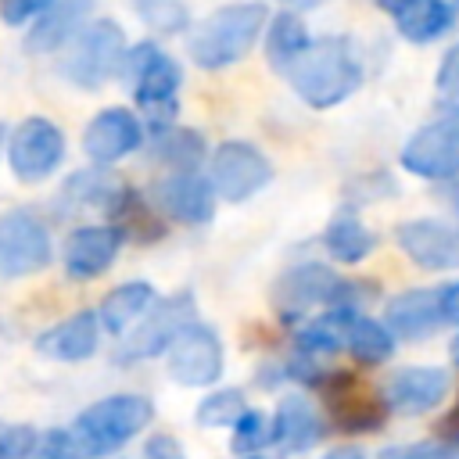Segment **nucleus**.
<instances>
[{
    "mask_svg": "<svg viewBox=\"0 0 459 459\" xmlns=\"http://www.w3.org/2000/svg\"><path fill=\"white\" fill-rule=\"evenodd\" d=\"M283 75L308 108H333L362 86L359 54L341 36H323L308 43Z\"/></svg>",
    "mask_w": 459,
    "mask_h": 459,
    "instance_id": "f257e3e1",
    "label": "nucleus"
},
{
    "mask_svg": "<svg viewBox=\"0 0 459 459\" xmlns=\"http://www.w3.org/2000/svg\"><path fill=\"white\" fill-rule=\"evenodd\" d=\"M269 22V7L262 0H240L212 11L186 39V50L197 68H226L247 57V50L258 43L262 29Z\"/></svg>",
    "mask_w": 459,
    "mask_h": 459,
    "instance_id": "f03ea898",
    "label": "nucleus"
},
{
    "mask_svg": "<svg viewBox=\"0 0 459 459\" xmlns=\"http://www.w3.org/2000/svg\"><path fill=\"white\" fill-rule=\"evenodd\" d=\"M154 420V405L143 394H108L86 405L68 427L79 459H104L129 445Z\"/></svg>",
    "mask_w": 459,
    "mask_h": 459,
    "instance_id": "7ed1b4c3",
    "label": "nucleus"
},
{
    "mask_svg": "<svg viewBox=\"0 0 459 459\" xmlns=\"http://www.w3.org/2000/svg\"><path fill=\"white\" fill-rule=\"evenodd\" d=\"M118 72L133 86V97H136L140 111L154 122V129L172 126L176 93H179V82H183L179 65L161 47L136 43V47H126V57H122V68Z\"/></svg>",
    "mask_w": 459,
    "mask_h": 459,
    "instance_id": "20e7f679",
    "label": "nucleus"
},
{
    "mask_svg": "<svg viewBox=\"0 0 459 459\" xmlns=\"http://www.w3.org/2000/svg\"><path fill=\"white\" fill-rule=\"evenodd\" d=\"M61 61V75L79 90H100L111 75H118L126 57V32L115 18L86 22L68 43Z\"/></svg>",
    "mask_w": 459,
    "mask_h": 459,
    "instance_id": "39448f33",
    "label": "nucleus"
},
{
    "mask_svg": "<svg viewBox=\"0 0 459 459\" xmlns=\"http://www.w3.org/2000/svg\"><path fill=\"white\" fill-rule=\"evenodd\" d=\"M54 258L50 230L39 219V212L14 204L0 212V276L18 280L47 269Z\"/></svg>",
    "mask_w": 459,
    "mask_h": 459,
    "instance_id": "423d86ee",
    "label": "nucleus"
},
{
    "mask_svg": "<svg viewBox=\"0 0 459 459\" xmlns=\"http://www.w3.org/2000/svg\"><path fill=\"white\" fill-rule=\"evenodd\" d=\"M273 305L283 319H298L301 312L316 308V305H341V308H351V283H344L330 265H316V262H305V265H294L290 273H283L276 280V290H273Z\"/></svg>",
    "mask_w": 459,
    "mask_h": 459,
    "instance_id": "0eeeda50",
    "label": "nucleus"
},
{
    "mask_svg": "<svg viewBox=\"0 0 459 459\" xmlns=\"http://www.w3.org/2000/svg\"><path fill=\"white\" fill-rule=\"evenodd\" d=\"M269 179H273V165L258 147H251L244 140H226V143L215 147L212 172H208V183H212L215 197H222L230 204H240L251 194H258Z\"/></svg>",
    "mask_w": 459,
    "mask_h": 459,
    "instance_id": "6e6552de",
    "label": "nucleus"
},
{
    "mask_svg": "<svg viewBox=\"0 0 459 459\" xmlns=\"http://www.w3.org/2000/svg\"><path fill=\"white\" fill-rule=\"evenodd\" d=\"M61 158H65V133L43 115H29L7 136V161L22 183L47 179L61 165Z\"/></svg>",
    "mask_w": 459,
    "mask_h": 459,
    "instance_id": "1a4fd4ad",
    "label": "nucleus"
},
{
    "mask_svg": "<svg viewBox=\"0 0 459 459\" xmlns=\"http://www.w3.org/2000/svg\"><path fill=\"white\" fill-rule=\"evenodd\" d=\"M402 169L420 179L459 176V108L409 136L402 147Z\"/></svg>",
    "mask_w": 459,
    "mask_h": 459,
    "instance_id": "9d476101",
    "label": "nucleus"
},
{
    "mask_svg": "<svg viewBox=\"0 0 459 459\" xmlns=\"http://www.w3.org/2000/svg\"><path fill=\"white\" fill-rule=\"evenodd\" d=\"M190 323H194V298L186 290L183 294H172L165 301H154L147 308V316L122 341L118 362H140V359H151V355L169 351V344L176 341V333L183 326H190Z\"/></svg>",
    "mask_w": 459,
    "mask_h": 459,
    "instance_id": "9b49d317",
    "label": "nucleus"
},
{
    "mask_svg": "<svg viewBox=\"0 0 459 459\" xmlns=\"http://www.w3.org/2000/svg\"><path fill=\"white\" fill-rule=\"evenodd\" d=\"M165 355H169V377L183 387H208L222 373V341L204 323L183 326Z\"/></svg>",
    "mask_w": 459,
    "mask_h": 459,
    "instance_id": "f8f14e48",
    "label": "nucleus"
},
{
    "mask_svg": "<svg viewBox=\"0 0 459 459\" xmlns=\"http://www.w3.org/2000/svg\"><path fill=\"white\" fill-rule=\"evenodd\" d=\"M323 387V398H326V409L333 412V423L348 434H366V430H377L384 427V416H387V405L384 398H377L366 384H359L351 373H330L319 380Z\"/></svg>",
    "mask_w": 459,
    "mask_h": 459,
    "instance_id": "ddd939ff",
    "label": "nucleus"
},
{
    "mask_svg": "<svg viewBox=\"0 0 459 459\" xmlns=\"http://www.w3.org/2000/svg\"><path fill=\"white\" fill-rule=\"evenodd\" d=\"M154 208H161L169 219L186 222V226H201L215 215V194L208 176H201L197 169L190 172H169L154 183Z\"/></svg>",
    "mask_w": 459,
    "mask_h": 459,
    "instance_id": "4468645a",
    "label": "nucleus"
},
{
    "mask_svg": "<svg viewBox=\"0 0 459 459\" xmlns=\"http://www.w3.org/2000/svg\"><path fill=\"white\" fill-rule=\"evenodd\" d=\"M143 143V126L129 108H104L82 129V151L97 165H111Z\"/></svg>",
    "mask_w": 459,
    "mask_h": 459,
    "instance_id": "2eb2a0df",
    "label": "nucleus"
},
{
    "mask_svg": "<svg viewBox=\"0 0 459 459\" xmlns=\"http://www.w3.org/2000/svg\"><path fill=\"white\" fill-rule=\"evenodd\" d=\"M118 247H122V233L111 222L79 226V230H72L65 237V247H61L65 273L72 280H93V276H100V273L111 269Z\"/></svg>",
    "mask_w": 459,
    "mask_h": 459,
    "instance_id": "dca6fc26",
    "label": "nucleus"
},
{
    "mask_svg": "<svg viewBox=\"0 0 459 459\" xmlns=\"http://www.w3.org/2000/svg\"><path fill=\"white\" fill-rule=\"evenodd\" d=\"M394 240L420 269H430V273L459 269V230L455 226H445L437 219H412L398 226Z\"/></svg>",
    "mask_w": 459,
    "mask_h": 459,
    "instance_id": "f3484780",
    "label": "nucleus"
},
{
    "mask_svg": "<svg viewBox=\"0 0 459 459\" xmlns=\"http://www.w3.org/2000/svg\"><path fill=\"white\" fill-rule=\"evenodd\" d=\"M445 394H448V373L445 369L409 366V369H402L387 380L384 405L402 412V416H420V412H430L434 405H441Z\"/></svg>",
    "mask_w": 459,
    "mask_h": 459,
    "instance_id": "a211bd4d",
    "label": "nucleus"
},
{
    "mask_svg": "<svg viewBox=\"0 0 459 459\" xmlns=\"http://www.w3.org/2000/svg\"><path fill=\"white\" fill-rule=\"evenodd\" d=\"M97 344H100V323H97V312L90 308L54 323L36 337V351L54 362H86L97 351Z\"/></svg>",
    "mask_w": 459,
    "mask_h": 459,
    "instance_id": "6ab92c4d",
    "label": "nucleus"
},
{
    "mask_svg": "<svg viewBox=\"0 0 459 459\" xmlns=\"http://www.w3.org/2000/svg\"><path fill=\"white\" fill-rule=\"evenodd\" d=\"M154 301H158V294H154V287H151L147 280L118 283L115 290L104 294V301H100V308H97V323H100L108 333L122 337V333H129V330L147 316V308H151Z\"/></svg>",
    "mask_w": 459,
    "mask_h": 459,
    "instance_id": "aec40b11",
    "label": "nucleus"
},
{
    "mask_svg": "<svg viewBox=\"0 0 459 459\" xmlns=\"http://www.w3.org/2000/svg\"><path fill=\"white\" fill-rule=\"evenodd\" d=\"M122 183L104 172V169H82L75 176L65 179L57 201H61V212H86V208H97V212H115L118 197H122Z\"/></svg>",
    "mask_w": 459,
    "mask_h": 459,
    "instance_id": "412c9836",
    "label": "nucleus"
},
{
    "mask_svg": "<svg viewBox=\"0 0 459 459\" xmlns=\"http://www.w3.org/2000/svg\"><path fill=\"white\" fill-rule=\"evenodd\" d=\"M86 11H90V0H54V4L36 18V25L29 29L25 47L36 50V54H47V50L65 47V43L86 25Z\"/></svg>",
    "mask_w": 459,
    "mask_h": 459,
    "instance_id": "4be33fe9",
    "label": "nucleus"
},
{
    "mask_svg": "<svg viewBox=\"0 0 459 459\" xmlns=\"http://www.w3.org/2000/svg\"><path fill=\"white\" fill-rule=\"evenodd\" d=\"M387 330H394L405 341L427 337L441 326V312H437V290H405L398 298L387 301Z\"/></svg>",
    "mask_w": 459,
    "mask_h": 459,
    "instance_id": "5701e85b",
    "label": "nucleus"
},
{
    "mask_svg": "<svg viewBox=\"0 0 459 459\" xmlns=\"http://www.w3.org/2000/svg\"><path fill=\"white\" fill-rule=\"evenodd\" d=\"M319 434H323V423H319L316 409L301 394H287L273 416V441L290 452H305L308 445L319 441Z\"/></svg>",
    "mask_w": 459,
    "mask_h": 459,
    "instance_id": "b1692460",
    "label": "nucleus"
},
{
    "mask_svg": "<svg viewBox=\"0 0 459 459\" xmlns=\"http://www.w3.org/2000/svg\"><path fill=\"white\" fill-rule=\"evenodd\" d=\"M394 22H398V36H405L409 43H430L448 32L452 4L448 0H409L394 14Z\"/></svg>",
    "mask_w": 459,
    "mask_h": 459,
    "instance_id": "393cba45",
    "label": "nucleus"
},
{
    "mask_svg": "<svg viewBox=\"0 0 459 459\" xmlns=\"http://www.w3.org/2000/svg\"><path fill=\"white\" fill-rule=\"evenodd\" d=\"M201 154H204L201 133L183 129V126H161V129H154L151 158L161 161L169 172H190V169H197Z\"/></svg>",
    "mask_w": 459,
    "mask_h": 459,
    "instance_id": "a878e982",
    "label": "nucleus"
},
{
    "mask_svg": "<svg viewBox=\"0 0 459 459\" xmlns=\"http://www.w3.org/2000/svg\"><path fill=\"white\" fill-rule=\"evenodd\" d=\"M308 43L312 39H308V32H305V25L294 11H280L265 29V54H269V65L280 68V72H287Z\"/></svg>",
    "mask_w": 459,
    "mask_h": 459,
    "instance_id": "bb28decb",
    "label": "nucleus"
},
{
    "mask_svg": "<svg viewBox=\"0 0 459 459\" xmlns=\"http://www.w3.org/2000/svg\"><path fill=\"white\" fill-rule=\"evenodd\" d=\"M344 348L362 362V366H380L394 355V333L366 316H351L348 333H344Z\"/></svg>",
    "mask_w": 459,
    "mask_h": 459,
    "instance_id": "cd10ccee",
    "label": "nucleus"
},
{
    "mask_svg": "<svg viewBox=\"0 0 459 459\" xmlns=\"http://www.w3.org/2000/svg\"><path fill=\"white\" fill-rule=\"evenodd\" d=\"M351 316H355V308H333V312L319 316L316 323H308V326L294 337L298 351L308 355V359H316V355H330V351L344 348V333H348Z\"/></svg>",
    "mask_w": 459,
    "mask_h": 459,
    "instance_id": "c85d7f7f",
    "label": "nucleus"
},
{
    "mask_svg": "<svg viewBox=\"0 0 459 459\" xmlns=\"http://www.w3.org/2000/svg\"><path fill=\"white\" fill-rule=\"evenodd\" d=\"M323 244L333 258L341 262H362L369 251H373V233L355 219V215H337L326 233H323Z\"/></svg>",
    "mask_w": 459,
    "mask_h": 459,
    "instance_id": "c756f323",
    "label": "nucleus"
},
{
    "mask_svg": "<svg viewBox=\"0 0 459 459\" xmlns=\"http://www.w3.org/2000/svg\"><path fill=\"white\" fill-rule=\"evenodd\" d=\"M244 412H247L244 391L226 387V391L208 394V398L197 405V423H201V427H233Z\"/></svg>",
    "mask_w": 459,
    "mask_h": 459,
    "instance_id": "7c9ffc66",
    "label": "nucleus"
},
{
    "mask_svg": "<svg viewBox=\"0 0 459 459\" xmlns=\"http://www.w3.org/2000/svg\"><path fill=\"white\" fill-rule=\"evenodd\" d=\"M136 14L143 18L147 29L158 32H179L190 25V11L179 0H136Z\"/></svg>",
    "mask_w": 459,
    "mask_h": 459,
    "instance_id": "2f4dec72",
    "label": "nucleus"
},
{
    "mask_svg": "<svg viewBox=\"0 0 459 459\" xmlns=\"http://www.w3.org/2000/svg\"><path fill=\"white\" fill-rule=\"evenodd\" d=\"M265 445H273V423L265 420V412H244L233 423V452L247 455V452H262Z\"/></svg>",
    "mask_w": 459,
    "mask_h": 459,
    "instance_id": "473e14b6",
    "label": "nucleus"
},
{
    "mask_svg": "<svg viewBox=\"0 0 459 459\" xmlns=\"http://www.w3.org/2000/svg\"><path fill=\"white\" fill-rule=\"evenodd\" d=\"M36 437L39 434L29 423H0V459H29Z\"/></svg>",
    "mask_w": 459,
    "mask_h": 459,
    "instance_id": "72a5a7b5",
    "label": "nucleus"
},
{
    "mask_svg": "<svg viewBox=\"0 0 459 459\" xmlns=\"http://www.w3.org/2000/svg\"><path fill=\"white\" fill-rule=\"evenodd\" d=\"M29 459H79L68 427H50V430H43V434L36 437V448H32Z\"/></svg>",
    "mask_w": 459,
    "mask_h": 459,
    "instance_id": "f704fd0d",
    "label": "nucleus"
},
{
    "mask_svg": "<svg viewBox=\"0 0 459 459\" xmlns=\"http://www.w3.org/2000/svg\"><path fill=\"white\" fill-rule=\"evenodd\" d=\"M54 0H0V18L7 25H25L32 18H39Z\"/></svg>",
    "mask_w": 459,
    "mask_h": 459,
    "instance_id": "c9c22d12",
    "label": "nucleus"
},
{
    "mask_svg": "<svg viewBox=\"0 0 459 459\" xmlns=\"http://www.w3.org/2000/svg\"><path fill=\"white\" fill-rule=\"evenodd\" d=\"M140 459H186V452H183V445L172 434H151L143 441Z\"/></svg>",
    "mask_w": 459,
    "mask_h": 459,
    "instance_id": "e433bc0d",
    "label": "nucleus"
},
{
    "mask_svg": "<svg viewBox=\"0 0 459 459\" xmlns=\"http://www.w3.org/2000/svg\"><path fill=\"white\" fill-rule=\"evenodd\" d=\"M437 86H441V93L459 97V47H452V50L445 54V61H441V68H437Z\"/></svg>",
    "mask_w": 459,
    "mask_h": 459,
    "instance_id": "4c0bfd02",
    "label": "nucleus"
},
{
    "mask_svg": "<svg viewBox=\"0 0 459 459\" xmlns=\"http://www.w3.org/2000/svg\"><path fill=\"white\" fill-rule=\"evenodd\" d=\"M437 312H441V323H459V283H448L437 290Z\"/></svg>",
    "mask_w": 459,
    "mask_h": 459,
    "instance_id": "58836bf2",
    "label": "nucleus"
},
{
    "mask_svg": "<svg viewBox=\"0 0 459 459\" xmlns=\"http://www.w3.org/2000/svg\"><path fill=\"white\" fill-rule=\"evenodd\" d=\"M437 441L448 448H459V402L448 409V416H441L437 423Z\"/></svg>",
    "mask_w": 459,
    "mask_h": 459,
    "instance_id": "ea45409f",
    "label": "nucleus"
},
{
    "mask_svg": "<svg viewBox=\"0 0 459 459\" xmlns=\"http://www.w3.org/2000/svg\"><path fill=\"white\" fill-rule=\"evenodd\" d=\"M380 459H437V448H430V445H412V448H387V452H380Z\"/></svg>",
    "mask_w": 459,
    "mask_h": 459,
    "instance_id": "a19ab883",
    "label": "nucleus"
},
{
    "mask_svg": "<svg viewBox=\"0 0 459 459\" xmlns=\"http://www.w3.org/2000/svg\"><path fill=\"white\" fill-rule=\"evenodd\" d=\"M323 459H366L359 448H333V452H326Z\"/></svg>",
    "mask_w": 459,
    "mask_h": 459,
    "instance_id": "79ce46f5",
    "label": "nucleus"
},
{
    "mask_svg": "<svg viewBox=\"0 0 459 459\" xmlns=\"http://www.w3.org/2000/svg\"><path fill=\"white\" fill-rule=\"evenodd\" d=\"M373 4H377L380 11H387V14H398V11H402L409 0H373Z\"/></svg>",
    "mask_w": 459,
    "mask_h": 459,
    "instance_id": "37998d69",
    "label": "nucleus"
},
{
    "mask_svg": "<svg viewBox=\"0 0 459 459\" xmlns=\"http://www.w3.org/2000/svg\"><path fill=\"white\" fill-rule=\"evenodd\" d=\"M283 4H287V11H308V7H319L326 0H283Z\"/></svg>",
    "mask_w": 459,
    "mask_h": 459,
    "instance_id": "c03bdc74",
    "label": "nucleus"
},
{
    "mask_svg": "<svg viewBox=\"0 0 459 459\" xmlns=\"http://www.w3.org/2000/svg\"><path fill=\"white\" fill-rule=\"evenodd\" d=\"M448 197H452V208H455V215H459V176L452 179V186H448Z\"/></svg>",
    "mask_w": 459,
    "mask_h": 459,
    "instance_id": "a18cd8bd",
    "label": "nucleus"
},
{
    "mask_svg": "<svg viewBox=\"0 0 459 459\" xmlns=\"http://www.w3.org/2000/svg\"><path fill=\"white\" fill-rule=\"evenodd\" d=\"M452 359H455V366H459V337L452 341Z\"/></svg>",
    "mask_w": 459,
    "mask_h": 459,
    "instance_id": "49530a36",
    "label": "nucleus"
},
{
    "mask_svg": "<svg viewBox=\"0 0 459 459\" xmlns=\"http://www.w3.org/2000/svg\"><path fill=\"white\" fill-rule=\"evenodd\" d=\"M4 143H7V129H4V122H0V151H4Z\"/></svg>",
    "mask_w": 459,
    "mask_h": 459,
    "instance_id": "de8ad7c7",
    "label": "nucleus"
},
{
    "mask_svg": "<svg viewBox=\"0 0 459 459\" xmlns=\"http://www.w3.org/2000/svg\"><path fill=\"white\" fill-rule=\"evenodd\" d=\"M452 11H459V0H452Z\"/></svg>",
    "mask_w": 459,
    "mask_h": 459,
    "instance_id": "09e8293b",
    "label": "nucleus"
}]
</instances>
